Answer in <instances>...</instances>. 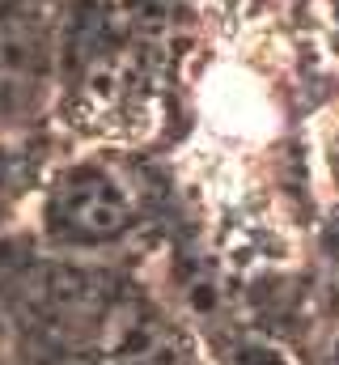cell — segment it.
Returning <instances> with one entry per match:
<instances>
[{"label": "cell", "instance_id": "6da1fadb", "mask_svg": "<svg viewBox=\"0 0 339 365\" xmlns=\"http://www.w3.org/2000/svg\"><path fill=\"white\" fill-rule=\"evenodd\" d=\"M136 221L127 187L98 162H77L43 195V234L60 251H93L123 238Z\"/></svg>", "mask_w": 339, "mask_h": 365}, {"label": "cell", "instance_id": "7a4b0ae2", "mask_svg": "<svg viewBox=\"0 0 339 365\" xmlns=\"http://www.w3.org/2000/svg\"><path fill=\"white\" fill-rule=\"evenodd\" d=\"M229 357H234V365H293L284 357V349H276V344H267V340H254V336L238 340Z\"/></svg>", "mask_w": 339, "mask_h": 365}, {"label": "cell", "instance_id": "3957f363", "mask_svg": "<svg viewBox=\"0 0 339 365\" xmlns=\"http://www.w3.org/2000/svg\"><path fill=\"white\" fill-rule=\"evenodd\" d=\"M4 187H9V166L0 162V191H4Z\"/></svg>", "mask_w": 339, "mask_h": 365}]
</instances>
